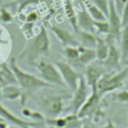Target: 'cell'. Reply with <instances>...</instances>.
Returning a JSON list of instances; mask_svg holds the SVG:
<instances>
[{
	"label": "cell",
	"mask_w": 128,
	"mask_h": 128,
	"mask_svg": "<svg viewBox=\"0 0 128 128\" xmlns=\"http://www.w3.org/2000/svg\"><path fill=\"white\" fill-rule=\"evenodd\" d=\"M77 115L81 119L88 118L94 120L100 119L104 116V111L101 105V95L98 91H91L89 97L80 108Z\"/></svg>",
	"instance_id": "obj_6"
},
{
	"label": "cell",
	"mask_w": 128,
	"mask_h": 128,
	"mask_svg": "<svg viewBox=\"0 0 128 128\" xmlns=\"http://www.w3.org/2000/svg\"><path fill=\"white\" fill-rule=\"evenodd\" d=\"M127 122H128V114H127Z\"/></svg>",
	"instance_id": "obj_40"
},
{
	"label": "cell",
	"mask_w": 128,
	"mask_h": 128,
	"mask_svg": "<svg viewBox=\"0 0 128 128\" xmlns=\"http://www.w3.org/2000/svg\"><path fill=\"white\" fill-rule=\"evenodd\" d=\"M83 4L87 10V12L89 13V15L91 16V18L94 21H104L106 20V15L97 7L95 6L90 0H83Z\"/></svg>",
	"instance_id": "obj_20"
},
{
	"label": "cell",
	"mask_w": 128,
	"mask_h": 128,
	"mask_svg": "<svg viewBox=\"0 0 128 128\" xmlns=\"http://www.w3.org/2000/svg\"><path fill=\"white\" fill-rule=\"evenodd\" d=\"M1 98L5 99V100H11V101L21 99V101L23 103L24 91L17 84L4 85V86H2V89H1Z\"/></svg>",
	"instance_id": "obj_15"
},
{
	"label": "cell",
	"mask_w": 128,
	"mask_h": 128,
	"mask_svg": "<svg viewBox=\"0 0 128 128\" xmlns=\"http://www.w3.org/2000/svg\"><path fill=\"white\" fill-rule=\"evenodd\" d=\"M112 100L121 104H128V90L127 89H121L114 91L112 96Z\"/></svg>",
	"instance_id": "obj_25"
},
{
	"label": "cell",
	"mask_w": 128,
	"mask_h": 128,
	"mask_svg": "<svg viewBox=\"0 0 128 128\" xmlns=\"http://www.w3.org/2000/svg\"><path fill=\"white\" fill-rule=\"evenodd\" d=\"M75 36L79 42V45L86 47V48H95L96 46V35L95 33H91L88 31H84L79 29L76 33Z\"/></svg>",
	"instance_id": "obj_17"
},
{
	"label": "cell",
	"mask_w": 128,
	"mask_h": 128,
	"mask_svg": "<svg viewBox=\"0 0 128 128\" xmlns=\"http://www.w3.org/2000/svg\"><path fill=\"white\" fill-rule=\"evenodd\" d=\"M78 48H79V52H80L79 58H78V63H77L78 68H83V67L85 68L87 65L94 62V60L96 59L95 49L86 48L81 45H78Z\"/></svg>",
	"instance_id": "obj_16"
},
{
	"label": "cell",
	"mask_w": 128,
	"mask_h": 128,
	"mask_svg": "<svg viewBox=\"0 0 128 128\" xmlns=\"http://www.w3.org/2000/svg\"><path fill=\"white\" fill-rule=\"evenodd\" d=\"M105 40L108 44V54H107L105 60L101 63L106 69L117 70L119 68L120 62H121L120 50L116 46V40L113 37H111L110 35H106Z\"/></svg>",
	"instance_id": "obj_9"
},
{
	"label": "cell",
	"mask_w": 128,
	"mask_h": 128,
	"mask_svg": "<svg viewBox=\"0 0 128 128\" xmlns=\"http://www.w3.org/2000/svg\"><path fill=\"white\" fill-rule=\"evenodd\" d=\"M13 1L17 4V6H18L17 11L19 13L22 12L27 6H29V5H35V4H38L39 2H41V0H13Z\"/></svg>",
	"instance_id": "obj_27"
},
{
	"label": "cell",
	"mask_w": 128,
	"mask_h": 128,
	"mask_svg": "<svg viewBox=\"0 0 128 128\" xmlns=\"http://www.w3.org/2000/svg\"><path fill=\"white\" fill-rule=\"evenodd\" d=\"M22 115L28 119H31L34 122H41L43 123L45 121V117L44 115L40 112V111H36V110H32L30 108H23L21 110Z\"/></svg>",
	"instance_id": "obj_24"
},
{
	"label": "cell",
	"mask_w": 128,
	"mask_h": 128,
	"mask_svg": "<svg viewBox=\"0 0 128 128\" xmlns=\"http://www.w3.org/2000/svg\"><path fill=\"white\" fill-rule=\"evenodd\" d=\"M124 85H125V88L128 90V80H126L125 81V83H124Z\"/></svg>",
	"instance_id": "obj_37"
},
{
	"label": "cell",
	"mask_w": 128,
	"mask_h": 128,
	"mask_svg": "<svg viewBox=\"0 0 128 128\" xmlns=\"http://www.w3.org/2000/svg\"><path fill=\"white\" fill-rule=\"evenodd\" d=\"M94 49L96 53V59L99 62H103L108 54V44L105 38H102L96 35V46Z\"/></svg>",
	"instance_id": "obj_19"
},
{
	"label": "cell",
	"mask_w": 128,
	"mask_h": 128,
	"mask_svg": "<svg viewBox=\"0 0 128 128\" xmlns=\"http://www.w3.org/2000/svg\"><path fill=\"white\" fill-rule=\"evenodd\" d=\"M80 128H97V127H95V126L92 124V122L87 119L86 121H83V123H82V125H81Z\"/></svg>",
	"instance_id": "obj_34"
},
{
	"label": "cell",
	"mask_w": 128,
	"mask_h": 128,
	"mask_svg": "<svg viewBox=\"0 0 128 128\" xmlns=\"http://www.w3.org/2000/svg\"><path fill=\"white\" fill-rule=\"evenodd\" d=\"M127 2H128V0H127Z\"/></svg>",
	"instance_id": "obj_42"
},
{
	"label": "cell",
	"mask_w": 128,
	"mask_h": 128,
	"mask_svg": "<svg viewBox=\"0 0 128 128\" xmlns=\"http://www.w3.org/2000/svg\"><path fill=\"white\" fill-rule=\"evenodd\" d=\"M2 120H3V119H1V118H0V121H2Z\"/></svg>",
	"instance_id": "obj_41"
},
{
	"label": "cell",
	"mask_w": 128,
	"mask_h": 128,
	"mask_svg": "<svg viewBox=\"0 0 128 128\" xmlns=\"http://www.w3.org/2000/svg\"><path fill=\"white\" fill-rule=\"evenodd\" d=\"M0 128H10V127L8 125V122L2 120V121H0Z\"/></svg>",
	"instance_id": "obj_36"
},
{
	"label": "cell",
	"mask_w": 128,
	"mask_h": 128,
	"mask_svg": "<svg viewBox=\"0 0 128 128\" xmlns=\"http://www.w3.org/2000/svg\"><path fill=\"white\" fill-rule=\"evenodd\" d=\"M35 67L38 70L40 78L46 83L52 85L53 87H56V86L61 88L66 87L62 80V77L60 75L58 68L50 60L46 59L45 57H42L35 63Z\"/></svg>",
	"instance_id": "obj_4"
},
{
	"label": "cell",
	"mask_w": 128,
	"mask_h": 128,
	"mask_svg": "<svg viewBox=\"0 0 128 128\" xmlns=\"http://www.w3.org/2000/svg\"><path fill=\"white\" fill-rule=\"evenodd\" d=\"M32 27H33V23H29V22H26V24L23 26V31L26 33V34H28V33H30L31 31H32Z\"/></svg>",
	"instance_id": "obj_33"
},
{
	"label": "cell",
	"mask_w": 128,
	"mask_h": 128,
	"mask_svg": "<svg viewBox=\"0 0 128 128\" xmlns=\"http://www.w3.org/2000/svg\"><path fill=\"white\" fill-rule=\"evenodd\" d=\"M50 53V40L47 29L44 24H41L39 32L32 38H30L20 52L18 59L25 62L30 66H35V63L42 57L49 55Z\"/></svg>",
	"instance_id": "obj_1"
},
{
	"label": "cell",
	"mask_w": 128,
	"mask_h": 128,
	"mask_svg": "<svg viewBox=\"0 0 128 128\" xmlns=\"http://www.w3.org/2000/svg\"><path fill=\"white\" fill-rule=\"evenodd\" d=\"M54 64L58 68L65 86L71 92H74V90L77 88V85H78L81 75L68 62L59 60V61H56Z\"/></svg>",
	"instance_id": "obj_7"
},
{
	"label": "cell",
	"mask_w": 128,
	"mask_h": 128,
	"mask_svg": "<svg viewBox=\"0 0 128 128\" xmlns=\"http://www.w3.org/2000/svg\"><path fill=\"white\" fill-rule=\"evenodd\" d=\"M124 64H125V65H126V67L128 68V59H127V60H126V61L124 62Z\"/></svg>",
	"instance_id": "obj_38"
},
{
	"label": "cell",
	"mask_w": 128,
	"mask_h": 128,
	"mask_svg": "<svg viewBox=\"0 0 128 128\" xmlns=\"http://www.w3.org/2000/svg\"><path fill=\"white\" fill-rule=\"evenodd\" d=\"M63 6H64V11L66 14V17L71 25V27L73 28L74 33H76L79 28L77 25V16H76V11L74 9L73 3L71 0H63Z\"/></svg>",
	"instance_id": "obj_18"
},
{
	"label": "cell",
	"mask_w": 128,
	"mask_h": 128,
	"mask_svg": "<svg viewBox=\"0 0 128 128\" xmlns=\"http://www.w3.org/2000/svg\"><path fill=\"white\" fill-rule=\"evenodd\" d=\"M122 15H121V23L122 28L125 26H128V2H126L122 8Z\"/></svg>",
	"instance_id": "obj_30"
},
{
	"label": "cell",
	"mask_w": 128,
	"mask_h": 128,
	"mask_svg": "<svg viewBox=\"0 0 128 128\" xmlns=\"http://www.w3.org/2000/svg\"><path fill=\"white\" fill-rule=\"evenodd\" d=\"M69 98V94H44L40 97L39 105L50 117H57L65 110V101Z\"/></svg>",
	"instance_id": "obj_5"
},
{
	"label": "cell",
	"mask_w": 128,
	"mask_h": 128,
	"mask_svg": "<svg viewBox=\"0 0 128 128\" xmlns=\"http://www.w3.org/2000/svg\"><path fill=\"white\" fill-rule=\"evenodd\" d=\"M106 73V68L102 65V63L92 62L91 64L85 67V80L89 85L91 91H97V84L100 78Z\"/></svg>",
	"instance_id": "obj_11"
},
{
	"label": "cell",
	"mask_w": 128,
	"mask_h": 128,
	"mask_svg": "<svg viewBox=\"0 0 128 128\" xmlns=\"http://www.w3.org/2000/svg\"><path fill=\"white\" fill-rule=\"evenodd\" d=\"M39 18V15L36 11H32V12H29L27 15H26V22H29V23H34L38 20Z\"/></svg>",
	"instance_id": "obj_31"
},
{
	"label": "cell",
	"mask_w": 128,
	"mask_h": 128,
	"mask_svg": "<svg viewBox=\"0 0 128 128\" xmlns=\"http://www.w3.org/2000/svg\"><path fill=\"white\" fill-rule=\"evenodd\" d=\"M113 1H114L115 5H116L117 10H122V8H123L124 4L127 2V0H113Z\"/></svg>",
	"instance_id": "obj_32"
},
{
	"label": "cell",
	"mask_w": 128,
	"mask_h": 128,
	"mask_svg": "<svg viewBox=\"0 0 128 128\" xmlns=\"http://www.w3.org/2000/svg\"><path fill=\"white\" fill-rule=\"evenodd\" d=\"M128 77V68L125 66L124 69L113 72V73H105L97 84V91L102 96L106 93H111L117 91L121 87L124 86V83Z\"/></svg>",
	"instance_id": "obj_3"
},
{
	"label": "cell",
	"mask_w": 128,
	"mask_h": 128,
	"mask_svg": "<svg viewBox=\"0 0 128 128\" xmlns=\"http://www.w3.org/2000/svg\"><path fill=\"white\" fill-rule=\"evenodd\" d=\"M9 66L16 78L17 84L22 88L23 91L31 93V92H35V91H38L43 88H53L52 85L46 83L40 77L20 68L16 64V60L13 57L10 58Z\"/></svg>",
	"instance_id": "obj_2"
},
{
	"label": "cell",
	"mask_w": 128,
	"mask_h": 128,
	"mask_svg": "<svg viewBox=\"0 0 128 128\" xmlns=\"http://www.w3.org/2000/svg\"><path fill=\"white\" fill-rule=\"evenodd\" d=\"M76 16H77V25L79 29L88 31L91 33H95L94 20L91 18V16L87 12L83 2L81 3V9L78 12H76Z\"/></svg>",
	"instance_id": "obj_14"
},
{
	"label": "cell",
	"mask_w": 128,
	"mask_h": 128,
	"mask_svg": "<svg viewBox=\"0 0 128 128\" xmlns=\"http://www.w3.org/2000/svg\"><path fill=\"white\" fill-rule=\"evenodd\" d=\"M99 128H117V127L114 125V123H113V121H112L111 119H108V120L106 121V123H105L103 126L99 127Z\"/></svg>",
	"instance_id": "obj_35"
},
{
	"label": "cell",
	"mask_w": 128,
	"mask_h": 128,
	"mask_svg": "<svg viewBox=\"0 0 128 128\" xmlns=\"http://www.w3.org/2000/svg\"><path fill=\"white\" fill-rule=\"evenodd\" d=\"M89 90L90 87L87 84L84 76L81 75L80 80L78 82L77 88L74 90L72 96H71V101H70V105H69V109L71 111V113L77 114L78 111L80 110V108L83 106V104L85 103V101L87 100V98L89 97Z\"/></svg>",
	"instance_id": "obj_8"
},
{
	"label": "cell",
	"mask_w": 128,
	"mask_h": 128,
	"mask_svg": "<svg viewBox=\"0 0 128 128\" xmlns=\"http://www.w3.org/2000/svg\"><path fill=\"white\" fill-rule=\"evenodd\" d=\"M0 74L3 80L4 85H8V84H17L16 78L10 68V66H8L6 63H2L0 64Z\"/></svg>",
	"instance_id": "obj_23"
},
{
	"label": "cell",
	"mask_w": 128,
	"mask_h": 128,
	"mask_svg": "<svg viewBox=\"0 0 128 128\" xmlns=\"http://www.w3.org/2000/svg\"><path fill=\"white\" fill-rule=\"evenodd\" d=\"M0 20L4 23H10L13 20V16L6 8H1L0 9Z\"/></svg>",
	"instance_id": "obj_29"
},
{
	"label": "cell",
	"mask_w": 128,
	"mask_h": 128,
	"mask_svg": "<svg viewBox=\"0 0 128 128\" xmlns=\"http://www.w3.org/2000/svg\"><path fill=\"white\" fill-rule=\"evenodd\" d=\"M62 54L65 56V58L72 63V66L77 67L78 58H79V48L78 46H66L64 50L62 51Z\"/></svg>",
	"instance_id": "obj_22"
},
{
	"label": "cell",
	"mask_w": 128,
	"mask_h": 128,
	"mask_svg": "<svg viewBox=\"0 0 128 128\" xmlns=\"http://www.w3.org/2000/svg\"><path fill=\"white\" fill-rule=\"evenodd\" d=\"M1 89H2V86L0 85V99H1Z\"/></svg>",
	"instance_id": "obj_39"
},
{
	"label": "cell",
	"mask_w": 128,
	"mask_h": 128,
	"mask_svg": "<svg viewBox=\"0 0 128 128\" xmlns=\"http://www.w3.org/2000/svg\"><path fill=\"white\" fill-rule=\"evenodd\" d=\"M119 42H120L121 61L124 63L128 59V26L122 28Z\"/></svg>",
	"instance_id": "obj_21"
},
{
	"label": "cell",
	"mask_w": 128,
	"mask_h": 128,
	"mask_svg": "<svg viewBox=\"0 0 128 128\" xmlns=\"http://www.w3.org/2000/svg\"><path fill=\"white\" fill-rule=\"evenodd\" d=\"M95 6H97L107 17L109 9V0H90Z\"/></svg>",
	"instance_id": "obj_28"
},
{
	"label": "cell",
	"mask_w": 128,
	"mask_h": 128,
	"mask_svg": "<svg viewBox=\"0 0 128 128\" xmlns=\"http://www.w3.org/2000/svg\"><path fill=\"white\" fill-rule=\"evenodd\" d=\"M107 21L109 24V34L116 41H119L121 31H122V23L121 17L118 14V10L113 0H109V9L107 15Z\"/></svg>",
	"instance_id": "obj_10"
},
{
	"label": "cell",
	"mask_w": 128,
	"mask_h": 128,
	"mask_svg": "<svg viewBox=\"0 0 128 128\" xmlns=\"http://www.w3.org/2000/svg\"><path fill=\"white\" fill-rule=\"evenodd\" d=\"M0 118L8 123H12L13 125L19 128H31V127H40L43 123L41 122H34L22 119L17 115L13 114L8 108H6L3 104L0 103Z\"/></svg>",
	"instance_id": "obj_12"
},
{
	"label": "cell",
	"mask_w": 128,
	"mask_h": 128,
	"mask_svg": "<svg viewBox=\"0 0 128 128\" xmlns=\"http://www.w3.org/2000/svg\"><path fill=\"white\" fill-rule=\"evenodd\" d=\"M94 29L95 32L103 35L109 34V24L107 20L104 21H94Z\"/></svg>",
	"instance_id": "obj_26"
},
{
	"label": "cell",
	"mask_w": 128,
	"mask_h": 128,
	"mask_svg": "<svg viewBox=\"0 0 128 128\" xmlns=\"http://www.w3.org/2000/svg\"><path fill=\"white\" fill-rule=\"evenodd\" d=\"M49 28L63 46L66 47V46H78L79 45V42L75 34H72L65 28L55 25V24H49Z\"/></svg>",
	"instance_id": "obj_13"
}]
</instances>
